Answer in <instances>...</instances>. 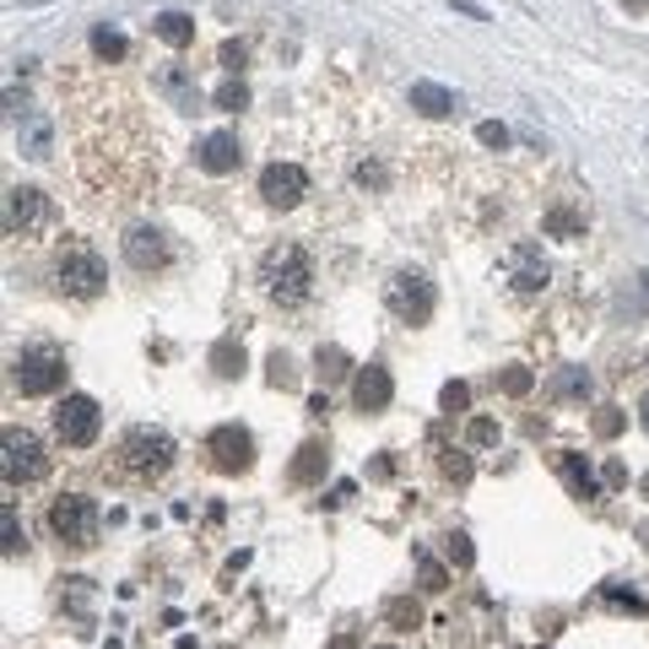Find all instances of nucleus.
I'll return each instance as SVG.
<instances>
[{"label":"nucleus","mask_w":649,"mask_h":649,"mask_svg":"<svg viewBox=\"0 0 649 649\" xmlns=\"http://www.w3.org/2000/svg\"><path fill=\"white\" fill-rule=\"evenodd\" d=\"M260 287H266L271 303L298 309V303L314 292V260H309V250H298V244L266 250V255H260Z\"/></svg>","instance_id":"nucleus-1"},{"label":"nucleus","mask_w":649,"mask_h":649,"mask_svg":"<svg viewBox=\"0 0 649 649\" xmlns=\"http://www.w3.org/2000/svg\"><path fill=\"white\" fill-rule=\"evenodd\" d=\"M174 465V439L163 433V428H130L125 439H119V450H114V476H125V482H158L163 471Z\"/></svg>","instance_id":"nucleus-2"},{"label":"nucleus","mask_w":649,"mask_h":649,"mask_svg":"<svg viewBox=\"0 0 649 649\" xmlns=\"http://www.w3.org/2000/svg\"><path fill=\"white\" fill-rule=\"evenodd\" d=\"M55 281H60V292H66V298H97V292H103V281H108V266L97 260L93 244L66 239V244H60V255H55Z\"/></svg>","instance_id":"nucleus-3"},{"label":"nucleus","mask_w":649,"mask_h":649,"mask_svg":"<svg viewBox=\"0 0 649 649\" xmlns=\"http://www.w3.org/2000/svg\"><path fill=\"white\" fill-rule=\"evenodd\" d=\"M49 531H55L60 547L88 553V547L97 542V503L88 498V492H60V498L49 503Z\"/></svg>","instance_id":"nucleus-4"},{"label":"nucleus","mask_w":649,"mask_h":649,"mask_svg":"<svg viewBox=\"0 0 649 649\" xmlns=\"http://www.w3.org/2000/svg\"><path fill=\"white\" fill-rule=\"evenodd\" d=\"M60 384H66V358L55 347H27L11 358V390L16 395L38 401V395H55Z\"/></svg>","instance_id":"nucleus-5"},{"label":"nucleus","mask_w":649,"mask_h":649,"mask_svg":"<svg viewBox=\"0 0 649 649\" xmlns=\"http://www.w3.org/2000/svg\"><path fill=\"white\" fill-rule=\"evenodd\" d=\"M0 471H5V482H11V487L44 482V476H49V455H44V439L11 422V428H5V439H0Z\"/></svg>","instance_id":"nucleus-6"},{"label":"nucleus","mask_w":649,"mask_h":649,"mask_svg":"<svg viewBox=\"0 0 649 649\" xmlns=\"http://www.w3.org/2000/svg\"><path fill=\"white\" fill-rule=\"evenodd\" d=\"M433 281L417 277V271H401V277L384 281V309L401 320V325H428L433 320Z\"/></svg>","instance_id":"nucleus-7"},{"label":"nucleus","mask_w":649,"mask_h":649,"mask_svg":"<svg viewBox=\"0 0 649 649\" xmlns=\"http://www.w3.org/2000/svg\"><path fill=\"white\" fill-rule=\"evenodd\" d=\"M97 433H103V412L93 395H66L55 406V439L66 450H88V444H97Z\"/></svg>","instance_id":"nucleus-8"},{"label":"nucleus","mask_w":649,"mask_h":649,"mask_svg":"<svg viewBox=\"0 0 649 649\" xmlns=\"http://www.w3.org/2000/svg\"><path fill=\"white\" fill-rule=\"evenodd\" d=\"M206 455H211V465H217L222 476H239V471L255 465V439H250L239 422H222V428L206 433Z\"/></svg>","instance_id":"nucleus-9"},{"label":"nucleus","mask_w":649,"mask_h":649,"mask_svg":"<svg viewBox=\"0 0 649 649\" xmlns=\"http://www.w3.org/2000/svg\"><path fill=\"white\" fill-rule=\"evenodd\" d=\"M49 222V195L33 185H11L5 189V233L11 239H33Z\"/></svg>","instance_id":"nucleus-10"},{"label":"nucleus","mask_w":649,"mask_h":649,"mask_svg":"<svg viewBox=\"0 0 649 649\" xmlns=\"http://www.w3.org/2000/svg\"><path fill=\"white\" fill-rule=\"evenodd\" d=\"M503 271H509V287H514V292H542L547 277H553L542 244H514V250L503 255Z\"/></svg>","instance_id":"nucleus-11"},{"label":"nucleus","mask_w":649,"mask_h":649,"mask_svg":"<svg viewBox=\"0 0 649 649\" xmlns=\"http://www.w3.org/2000/svg\"><path fill=\"white\" fill-rule=\"evenodd\" d=\"M303 195H309V174H303L298 163H271V169L260 174V200H266V206H277V211L298 206Z\"/></svg>","instance_id":"nucleus-12"},{"label":"nucleus","mask_w":649,"mask_h":649,"mask_svg":"<svg viewBox=\"0 0 649 649\" xmlns=\"http://www.w3.org/2000/svg\"><path fill=\"white\" fill-rule=\"evenodd\" d=\"M195 163H200L206 174H233V169L244 163V147H239L233 130H211V136L195 147Z\"/></svg>","instance_id":"nucleus-13"},{"label":"nucleus","mask_w":649,"mask_h":649,"mask_svg":"<svg viewBox=\"0 0 649 649\" xmlns=\"http://www.w3.org/2000/svg\"><path fill=\"white\" fill-rule=\"evenodd\" d=\"M125 260H130L136 271H163V266H169V239H163L158 228H130V233H125Z\"/></svg>","instance_id":"nucleus-14"},{"label":"nucleus","mask_w":649,"mask_h":649,"mask_svg":"<svg viewBox=\"0 0 649 649\" xmlns=\"http://www.w3.org/2000/svg\"><path fill=\"white\" fill-rule=\"evenodd\" d=\"M390 395H395V379H390V369H379V363L358 369V379H352V401H358V412H384V406H390Z\"/></svg>","instance_id":"nucleus-15"},{"label":"nucleus","mask_w":649,"mask_h":649,"mask_svg":"<svg viewBox=\"0 0 649 649\" xmlns=\"http://www.w3.org/2000/svg\"><path fill=\"white\" fill-rule=\"evenodd\" d=\"M325 471H331V450H325L320 439H309V444L298 450L292 471H287V482H292V487H314V482H325Z\"/></svg>","instance_id":"nucleus-16"},{"label":"nucleus","mask_w":649,"mask_h":649,"mask_svg":"<svg viewBox=\"0 0 649 649\" xmlns=\"http://www.w3.org/2000/svg\"><path fill=\"white\" fill-rule=\"evenodd\" d=\"M406 103H412L417 114H428V119H444V114H455V108H461V97L450 93V88H439V82H412Z\"/></svg>","instance_id":"nucleus-17"},{"label":"nucleus","mask_w":649,"mask_h":649,"mask_svg":"<svg viewBox=\"0 0 649 649\" xmlns=\"http://www.w3.org/2000/svg\"><path fill=\"white\" fill-rule=\"evenodd\" d=\"M16 147H22L27 158H49V152H55L49 119H44V114H33V108H22V125H16Z\"/></svg>","instance_id":"nucleus-18"},{"label":"nucleus","mask_w":649,"mask_h":649,"mask_svg":"<svg viewBox=\"0 0 649 649\" xmlns=\"http://www.w3.org/2000/svg\"><path fill=\"white\" fill-rule=\"evenodd\" d=\"M152 33H158L169 49H185V44H195V16H185V11H163V16H152Z\"/></svg>","instance_id":"nucleus-19"},{"label":"nucleus","mask_w":649,"mask_h":649,"mask_svg":"<svg viewBox=\"0 0 649 649\" xmlns=\"http://www.w3.org/2000/svg\"><path fill=\"white\" fill-rule=\"evenodd\" d=\"M557 471H563V482H568V492H573V498H595V492H601V487H595V476H590V465H584V455L563 450V455H557Z\"/></svg>","instance_id":"nucleus-20"},{"label":"nucleus","mask_w":649,"mask_h":649,"mask_svg":"<svg viewBox=\"0 0 649 649\" xmlns=\"http://www.w3.org/2000/svg\"><path fill=\"white\" fill-rule=\"evenodd\" d=\"M542 228H547L553 239H579V233H584V211H573V206H553V211L542 217Z\"/></svg>","instance_id":"nucleus-21"},{"label":"nucleus","mask_w":649,"mask_h":649,"mask_svg":"<svg viewBox=\"0 0 649 649\" xmlns=\"http://www.w3.org/2000/svg\"><path fill=\"white\" fill-rule=\"evenodd\" d=\"M384 623L406 634V628H417V623H422V606H417L412 595H390V601H384Z\"/></svg>","instance_id":"nucleus-22"},{"label":"nucleus","mask_w":649,"mask_h":649,"mask_svg":"<svg viewBox=\"0 0 649 649\" xmlns=\"http://www.w3.org/2000/svg\"><path fill=\"white\" fill-rule=\"evenodd\" d=\"M417 579H422V590H428V595H439V590H450V573H444V563H439V557L433 553H422V547H417Z\"/></svg>","instance_id":"nucleus-23"},{"label":"nucleus","mask_w":649,"mask_h":649,"mask_svg":"<svg viewBox=\"0 0 649 649\" xmlns=\"http://www.w3.org/2000/svg\"><path fill=\"white\" fill-rule=\"evenodd\" d=\"M211 369L222 373V379H239V373H244V347H239L233 336L217 341V347H211Z\"/></svg>","instance_id":"nucleus-24"},{"label":"nucleus","mask_w":649,"mask_h":649,"mask_svg":"<svg viewBox=\"0 0 649 649\" xmlns=\"http://www.w3.org/2000/svg\"><path fill=\"white\" fill-rule=\"evenodd\" d=\"M347 369H352V363H347V352H341V347H320V352H314V373H320L325 384L347 379Z\"/></svg>","instance_id":"nucleus-25"},{"label":"nucleus","mask_w":649,"mask_h":649,"mask_svg":"<svg viewBox=\"0 0 649 649\" xmlns=\"http://www.w3.org/2000/svg\"><path fill=\"white\" fill-rule=\"evenodd\" d=\"M0 531H5V557L27 553V531H22V520H16V503H5V509H0Z\"/></svg>","instance_id":"nucleus-26"},{"label":"nucleus","mask_w":649,"mask_h":649,"mask_svg":"<svg viewBox=\"0 0 649 649\" xmlns=\"http://www.w3.org/2000/svg\"><path fill=\"white\" fill-rule=\"evenodd\" d=\"M553 395H557V401H584V395H590V373H584V369L557 373V379H553Z\"/></svg>","instance_id":"nucleus-27"},{"label":"nucleus","mask_w":649,"mask_h":649,"mask_svg":"<svg viewBox=\"0 0 649 649\" xmlns=\"http://www.w3.org/2000/svg\"><path fill=\"white\" fill-rule=\"evenodd\" d=\"M125 49H130V44H125L119 33H108V27H97V33H93V55H97V60H125Z\"/></svg>","instance_id":"nucleus-28"},{"label":"nucleus","mask_w":649,"mask_h":649,"mask_svg":"<svg viewBox=\"0 0 649 649\" xmlns=\"http://www.w3.org/2000/svg\"><path fill=\"white\" fill-rule=\"evenodd\" d=\"M244 103H250V88H244L239 77H228V82L217 88V108H228V114H239Z\"/></svg>","instance_id":"nucleus-29"},{"label":"nucleus","mask_w":649,"mask_h":649,"mask_svg":"<svg viewBox=\"0 0 649 649\" xmlns=\"http://www.w3.org/2000/svg\"><path fill=\"white\" fill-rule=\"evenodd\" d=\"M465 444H476V450L498 444V422H492V417H471V428H465Z\"/></svg>","instance_id":"nucleus-30"},{"label":"nucleus","mask_w":649,"mask_h":649,"mask_svg":"<svg viewBox=\"0 0 649 649\" xmlns=\"http://www.w3.org/2000/svg\"><path fill=\"white\" fill-rule=\"evenodd\" d=\"M623 422H628V417H623L617 406H601V412H595V439H617Z\"/></svg>","instance_id":"nucleus-31"},{"label":"nucleus","mask_w":649,"mask_h":649,"mask_svg":"<svg viewBox=\"0 0 649 649\" xmlns=\"http://www.w3.org/2000/svg\"><path fill=\"white\" fill-rule=\"evenodd\" d=\"M498 384H503V395H514V401H520V395H531V384H536V379H531V369H503Z\"/></svg>","instance_id":"nucleus-32"},{"label":"nucleus","mask_w":649,"mask_h":649,"mask_svg":"<svg viewBox=\"0 0 649 649\" xmlns=\"http://www.w3.org/2000/svg\"><path fill=\"white\" fill-rule=\"evenodd\" d=\"M444 553H450L455 568H471V563H476V553H471V542H465L461 531H450V536H444Z\"/></svg>","instance_id":"nucleus-33"},{"label":"nucleus","mask_w":649,"mask_h":649,"mask_svg":"<svg viewBox=\"0 0 649 649\" xmlns=\"http://www.w3.org/2000/svg\"><path fill=\"white\" fill-rule=\"evenodd\" d=\"M439 401H444V412H450V417H455V412H465V406H471V390H465L461 379H450V384H444V395H439Z\"/></svg>","instance_id":"nucleus-34"},{"label":"nucleus","mask_w":649,"mask_h":649,"mask_svg":"<svg viewBox=\"0 0 649 649\" xmlns=\"http://www.w3.org/2000/svg\"><path fill=\"white\" fill-rule=\"evenodd\" d=\"M444 476L450 482H471V461H465L461 450H444Z\"/></svg>","instance_id":"nucleus-35"},{"label":"nucleus","mask_w":649,"mask_h":649,"mask_svg":"<svg viewBox=\"0 0 649 649\" xmlns=\"http://www.w3.org/2000/svg\"><path fill=\"white\" fill-rule=\"evenodd\" d=\"M476 136H482V147H509V130H503V125H492V119H487Z\"/></svg>","instance_id":"nucleus-36"},{"label":"nucleus","mask_w":649,"mask_h":649,"mask_svg":"<svg viewBox=\"0 0 649 649\" xmlns=\"http://www.w3.org/2000/svg\"><path fill=\"white\" fill-rule=\"evenodd\" d=\"M271 384H277V390H287V384H292V363H287V358H271Z\"/></svg>","instance_id":"nucleus-37"},{"label":"nucleus","mask_w":649,"mask_h":649,"mask_svg":"<svg viewBox=\"0 0 649 649\" xmlns=\"http://www.w3.org/2000/svg\"><path fill=\"white\" fill-rule=\"evenodd\" d=\"M222 66L239 71V66H244V44H228V49H222Z\"/></svg>","instance_id":"nucleus-38"},{"label":"nucleus","mask_w":649,"mask_h":649,"mask_svg":"<svg viewBox=\"0 0 649 649\" xmlns=\"http://www.w3.org/2000/svg\"><path fill=\"white\" fill-rule=\"evenodd\" d=\"M455 11H465V16H476V22H487V11H482L476 0H455Z\"/></svg>","instance_id":"nucleus-39"},{"label":"nucleus","mask_w":649,"mask_h":649,"mask_svg":"<svg viewBox=\"0 0 649 649\" xmlns=\"http://www.w3.org/2000/svg\"><path fill=\"white\" fill-rule=\"evenodd\" d=\"M325 649H358V639H352V634H336V639H331Z\"/></svg>","instance_id":"nucleus-40"},{"label":"nucleus","mask_w":649,"mask_h":649,"mask_svg":"<svg viewBox=\"0 0 649 649\" xmlns=\"http://www.w3.org/2000/svg\"><path fill=\"white\" fill-rule=\"evenodd\" d=\"M639 422H645V428H649V395H645V406H639Z\"/></svg>","instance_id":"nucleus-41"},{"label":"nucleus","mask_w":649,"mask_h":649,"mask_svg":"<svg viewBox=\"0 0 649 649\" xmlns=\"http://www.w3.org/2000/svg\"><path fill=\"white\" fill-rule=\"evenodd\" d=\"M384 649H390V645H384Z\"/></svg>","instance_id":"nucleus-42"}]
</instances>
